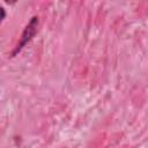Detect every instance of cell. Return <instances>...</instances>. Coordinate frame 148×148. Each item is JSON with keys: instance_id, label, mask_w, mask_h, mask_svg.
Returning <instances> with one entry per match:
<instances>
[{"instance_id": "obj_1", "label": "cell", "mask_w": 148, "mask_h": 148, "mask_svg": "<svg viewBox=\"0 0 148 148\" xmlns=\"http://www.w3.org/2000/svg\"><path fill=\"white\" fill-rule=\"evenodd\" d=\"M38 17L37 16H32L31 20L29 21V23L27 24V27L24 28L22 35H21V38H20V42L17 43V45L15 46L14 51L12 52V57H15L31 39L32 37L36 35L37 32V28H38Z\"/></svg>"}, {"instance_id": "obj_2", "label": "cell", "mask_w": 148, "mask_h": 148, "mask_svg": "<svg viewBox=\"0 0 148 148\" xmlns=\"http://www.w3.org/2000/svg\"><path fill=\"white\" fill-rule=\"evenodd\" d=\"M0 9H1V13H2V16H1V21H3V20H5V17H6V12H5V8H3V7H1Z\"/></svg>"}]
</instances>
